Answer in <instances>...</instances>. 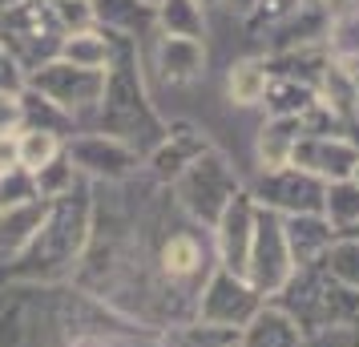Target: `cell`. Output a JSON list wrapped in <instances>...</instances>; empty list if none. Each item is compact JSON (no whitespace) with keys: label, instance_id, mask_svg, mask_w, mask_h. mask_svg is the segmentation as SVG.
Listing matches in <instances>:
<instances>
[{"label":"cell","instance_id":"1","mask_svg":"<svg viewBox=\"0 0 359 347\" xmlns=\"http://www.w3.org/2000/svg\"><path fill=\"white\" fill-rule=\"evenodd\" d=\"M89 231H93V202H89V186L77 182L69 194L49 202L41 231L29 250L8 266V279H65L81 259Z\"/></svg>","mask_w":359,"mask_h":347},{"label":"cell","instance_id":"2","mask_svg":"<svg viewBox=\"0 0 359 347\" xmlns=\"http://www.w3.org/2000/svg\"><path fill=\"white\" fill-rule=\"evenodd\" d=\"M275 307L291 315L299 331H355L359 327V291L339 283L323 263L294 271L287 287L271 299Z\"/></svg>","mask_w":359,"mask_h":347},{"label":"cell","instance_id":"3","mask_svg":"<svg viewBox=\"0 0 359 347\" xmlns=\"http://www.w3.org/2000/svg\"><path fill=\"white\" fill-rule=\"evenodd\" d=\"M25 89H33L41 97L57 105L69 121H77L85 114H97L101 93H105V73H89V69H73L69 61L53 57L45 65H36L33 73H25Z\"/></svg>","mask_w":359,"mask_h":347},{"label":"cell","instance_id":"4","mask_svg":"<svg viewBox=\"0 0 359 347\" xmlns=\"http://www.w3.org/2000/svg\"><path fill=\"white\" fill-rule=\"evenodd\" d=\"M0 45L8 49V57L17 61L25 73H33L36 65H45L61 49V33L53 25L49 8L36 0H20L17 8L0 13Z\"/></svg>","mask_w":359,"mask_h":347},{"label":"cell","instance_id":"5","mask_svg":"<svg viewBox=\"0 0 359 347\" xmlns=\"http://www.w3.org/2000/svg\"><path fill=\"white\" fill-rule=\"evenodd\" d=\"M174 186H178V202L202 222V226H210V231H214V222L222 218L226 202L238 194V182H234V174H230L226 158L214 154V149H206L202 158H194V162L174 178Z\"/></svg>","mask_w":359,"mask_h":347},{"label":"cell","instance_id":"6","mask_svg":"<svg viewBox=\"0 0 359 347\" xmlns=\"http://www.w3.org/2000/svg\"><path fill=\"white\" fill-rule=\"evenodd\" d=\"M294 266H291V250H287V234H283V215L255 202V234H250V254H246V283L271 303L287 287Z\"/></svg>","mask_w":359,"mask_h":347},{"label":"cell","instance_id":"7","mask_svg":"<svg viewBox=\"0 0 359 347\" xmlns=\"http://www.w3.org/2000/svg\"><path fill=\"white\" fill-rule=\"evenodd\" d=\"M198 295H202L198 299V323L202 327L230 331V335H238L262 311V303H266L243 275H230L222 266H214V275L206 279V287Z\"/></svg>","mask_w":359,"mask_h":347},{"label":"cell","instance_id":"8","mask_svg":"<svg viewBox=\"0 0 359 347\" xmlns=\"http://www.w3.org/2000/svg\"><path fill=\"white\" fill-rule=\"evenodd\" d=\"M250 198L275 210V215L291 218V215H323V182L311 178L294 165H283V170H262V178L255 182Z\"/></svg>","mask_w":359,"mask_h":347},{"label":"cell","instance_id":"9","mask_svg":"<svg viewBox=\"0 0 359 347\" xmlns=\"http://www.w3.org/2000/svg\"><path fill=\"white\" fill-rule=\"evenodd\" d=\"M65 158L73 162V170L81 178H105V182H121L130 178L137 165V149H130L126 142H117L109 133H77L65 142Z\"/></svg>","mask_w":359,"mask_h":347},{"label":"cell","instance_id":"10","mask_svg":"<svg viewBox=\"0 0 359 347\" xmlns=\"http://www.w3.org/2000/svg\"><path fill=\"white\" fill-rule=\"evenodd\" d=\"M250 234H255V198L238 190L226 202L222 218L214 222V247H218V266L230 275L246 279V254H250Z\"/></svg>","mask_w":359,"mask_h":347},{"label":"cell","instance_id":"11","mask_svg":"<svg viewBox=\"0 0 359 347\" xmlns=\"http://www.w3.org/2000/svg\"><path fill=\"white\" fill-rule=\"evenodd\" d=\"M355 162H359V146L347 142V137H339V133H331V137H299V146H294V154H291L294 170L319 178L323 186L351 178Z\"/></svg>","mask_w":359,"mask_h":347},{"label":"cell","instance_id":"12","mask_svg":"<svg viewBox=\"0 0 359 347\" xmlns=\"http://www.w3.org/2000/svg\"><path fill=\"white\" fill-rule=\"evenodd\" d=\"M158 271H162L174 287H182V283H198V279L206 283L214 275L210 271V250H206V243H202L198 234L174 231L162 243V250H158Z\"/></svg>","mask_w":359,"mask_h":347},{"label":"cell","instance_id":"13","mask_svg":"<svg viewBox=\"0 0 359 347\" xmlns=\"http://www.w3.org/2000/svg\"><path fill=\"white\" fill-rule=\"evenodd\" d=\"M283 234H287V250H291V266L294 271L323 263L327 250L335 247V238H339L323 215H291V218H283Z\"/></svg>","mask_w":359,"mask_h":347},{"label":"cell","instance_id":"14","mask_svg":"<svg viewBox=\"0 0 359 347\" xmlns=\"http://www.w3.org/2000/svg\"><path fill=\"white\" fill-rule=\"evenodd\" d=\"M149 57H154V69L170 85H190L206 73V49H202V41L154 33V53Z\"/></svg>","mask_w":359,"mask_h":347},{"label":"cell","instance_id":"15","mask_svg":"<svg viewBox=\"0 0 359 347\" xmlns=\"http://www.w3.org/2000/svg\"><path fill=\"white\" fill-rule=\"evenodd\" d=\"M206 149H210V142H206L194 125H182L178 121V125L165 130V137L158 146L149 149V165H154V174H158L162 182H174L182 170L194 162V158H202Z\"/></svg>","mask_w":359,"mask_h":347},{"label":"cell","instance_id":"16","mask_svg":"<svg viewBox=\"0 0 359 347\" xmlns=\"http://www.w3.org/2000/svg\"><path fill=\"white\" fill-rule=\"evenodd\" d=\"M117 41L126 36H109L105 29H81V33H69L61 36V49L57 57L69 61L73 69H89V73H109L117 65Z\"/></svg>","mask_w":359,"mask_h":347},{"label":"cell","instance_id":"17","mask_svg":"<svg viewBox=\"0 0 359 347\" xmlns=\"http://www.w3.org/2000/svg\"><path fill=\"white\" fill-rule=\"evenodd\" d=\"M49 210V202L36 198L25 202V206H13V210H0V266H13L29 250V243L41 231V218Z\"/></svg>","mask_w":359,"mask_h":347},{"label":"cell","instance_id":"18","mask_svg":"<svg viewBox=\"0 0 359 347\" xmlns=\"http://www.w3.org/2000/svg\"><path fill=\"white\" fill-rule=\"evenodd\" d=\"M238 347H303V331L283 307L262 303V311L238 331Z\"/></svg>","mask_w":359,"mask_h":347},{"label":"cell","instance_id":"19","mask_svg":"<svg viewBox=\"0 0 359 347\" xmlns=\"http://www.w3.org/2000/svg\"><path fill=\"white\" fill-rule=\"evenodd\" d=\"M93 25L109 36L137 41L142 33H154V8L142 0H93Z\"/></svg>","mask_w":359,"mask_h":347},{"label":"cell","instance_id":"20","mask_svg":"<svg viewBox=\"0 0 359 347\" xmlns=\"http://www.w3.org/2000/svg\"><path fill=\"white\" fill-rule=\"evenodd\" d=\"M303 137V121L299 117H271L259 133V162L262 170H283L291 165V154Z\"/></svg>","mask_w":359,"mask_h":347},{"label":"cell","instance_id":"21","mask_svg":"<svg viewBox=\"0 0 359 347\" xmlns=\"http://www.w3.org/2000/svg\"><path fill=\"white\" fill-rule=\"evenodd\" d=\"M154 33L202 41V33H206L202 0H162V4L154 8Z\"/></svg>","mask_w":359,"mask_h":347},{"label":"cell","instance_id":"22","mask_svg":"<svg viewBox=\"0 0 359 347\" xmlns=\"http://www.w3.org/2000/svg\"><path fill=\"white\" fill-rule=\"evenodd\" d=\"M323 218L331 222V231L339 234V238L359 226V186L351 178L323 186Z\"/></svg>","mask_w":359,"mask_h":347},{"label":"cell","instance_id":"23","mask_svg":"<svg viewBox=\"0 0 359 347\" xmlns=\"http://www.w3.org/2000/svg\"><path fill=\"white\" fill-rule=\"evenodd\" d=\"M271 89V65L266 61H238L226 73V93L234 105H259Z\"/></svg>","mask_w":359,"mask_h":347},{"label":"cell","instance_id":"24","mask_svg":"<svg viewBox=\"0 0 359 347\" xmlns=\"http://www.w3.org/2000/svg\"><path fill=\"white\" fill-rule=\"evenodd\" d=\"M65 154V137L53 130H20L17 133V165L20 170H45L49 162H57Z\"/></svg>","mask_w":359,"mask_h":347},{"label":"cell","instance_id":"25","mask_svg":"<svg viewBox=\"0 0 359 347\" xmlns=\"http://www.w3.org/2000/svg\"><path fill=\"white\" fill-rule=\"evenodd\" d=\"M33 182H36V198L53 202V198H61V194H69V190H73L77 182H85V178L77 174V170H73V162H69L65 154H61L57 162H49L45 170H36Z\"/></svg>","mask_w":359,"mask_h":347},{"label":"cell","instance_id":"26","mask_svg":"<svg viewBox=\"0 0 359 347\" xmlns=\"http://www.w3.org/2000/svg\"><path fill=\"white\" fill-rule=\"evenodd\" d=\"M45 8H49V17L61 36L93 29V0H49Z\"/></svg>","mask_w":359,"mask_h":347},{"label":"cell","instance_id":"27","mask_svg":"<svg viewBox=\"0 0 359 347\" xmlns=\"http://www.w3.org/2000/svg\"><path fill=\"white\" fill-rule=\"evenodd\" d=\"M323 266L351 291H359V238H335V247L327 250Z\"/></svg>","mask_w":359,"mask_h":347},{"label":"cell","instance_id":"28","mask_svg":"<svg viewBox=\"0 0 359 347\" xmlns=\"http://www.w3.org/2000/svg\"><path fill=\"white\" fill-rule=\"evenodd\" d=\"M25 202H36V182L29 170H8L0 174V210H13V206H25Z\"/></svg>","mask_w":359,"mask_h":347},{"label":"cell","instance_id":"29","mask_svg":"<svg viewBox=\"0 0 359 347\" xmlns=\"http://www.w3.org/2000/svg\"><path fill=\"white\" fill-rule=\"evenodd\" d=\"M20 89H0V137H13V133L25 130V97H20Z\"/></svg>","mask_w":359,"mask_h":347},{"label":"cell","instance_id":"30","mask_svg":"<svg viewBox=\"0 0 359 347\" xmlns=\"http://www.w3.org/2000/svg\"><path fill=\"white\" fill-rule=\"evenodd\" d=\"M25 85V69L8 57V49L0 45V89H20Z\"/></svg>","mask_w":359,"mask_h":347},{"label":"cell","instance_id":"31","mask_svg":"<svg viewBox=\"0 0 359 347\" xmlns=\"http://www.w3.org/2000/svg\"><path fill=\"white\" fill-rule=\"evenodd\" d=\"M17 170V133L13 137H0V174Z\"/></svg>","mask_w":359,"mask_h":347},{"label":"cell","instance_id":"32","mask_svg":"<svg viewBox=\"0 0 359 347\" xmlns=\"http://www.w3.org/2000/svg\"><path fill=\"white\" fill-rule=\"evenodd\" d=\"M226 8H230V13H255V8H259V0H226Z\"/></svg>","mask_w":359,"mask_h":347},{"label":"cell","instance_id":"33","mask_svg":"<svg viewBox=\"0 0 359 347\" xmlns=\"http://www.w3.org/2000/svg\"><path fill=\"white\" fill-rule=\"evenodd\" d=\"M20 0H0V13H8V8H17Z\"/></svg>","mask_w":359,"mask_h":347},{"label":"cell","instance_id":"34","mask_svg":"<svg viewBox=\"0 0 359 347\" xmlns=\"http://www.w3.org/2000/svg\"><path fill=\"white\" fill-rule=\"evenodd\" d=\"M351 182H355V186H359V162H355V170H351Z\"/></svg>","mask_w":359,"mask_h":347},{"label":"cell","instance_id":"35","mask_svg":"<svg viewBox=\"0 0 359 347\" xmlns=\"http://www.w3.org/2000/svg\"><path fill=\"white\" fill-rule=\"evenodd\" d=\"M142 4H146V8H158V4H162V0H142Z\"/></svg>","mask_w":359,"mask_h":347},{"label":"cell","instance_id":"36","mask_svg":"<svg viewBox=\"0 0 359 347\" xmlns=\"http://www.w3.org/2000/svg\"><path fill=\"white\" fill-rule=\"evenodd\" d=\"M343 238H359V226H355V231H351V234H343Z\"/></svg>","mask_w":359,"mask_h":347},{"label":"cell","instance_id":"37","mask_svg":"<svg viewBox=\"0 0 359 347\" xmlns=\"http://www.w3.org/2000/svg\"><path fill=\"white\" fill-rule=\"evenodd\" d=\"M307 4H323V0H307Z\"/></svg>","mask_w":359,"mask_h":347},{"label":"cell","instance_id":"38","mask_svg":"<svg viewBox=\"0 0 359 347\" xmlns=\"http://www.w3.org/2000/svg\"><path fill=\"white\" fill-rule=\"evenodd\" d=\"M226 347H238V339H234V343H226Z\"/></svg>","mask_w":359,"mask_h":347}]
</instances>
